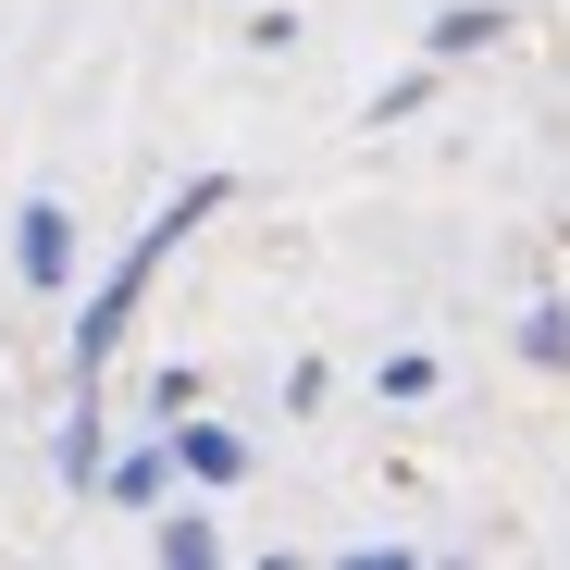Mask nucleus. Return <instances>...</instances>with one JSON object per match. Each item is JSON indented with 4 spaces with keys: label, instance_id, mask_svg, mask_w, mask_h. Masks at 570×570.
<instances>
[{
    "label": "nucleus",
    "instance_id": "nucleus-1",
    "mask_svg": "<svg viewBox=\"0 0 570 570\" xmlns=\"http://www.w3.org/2000/svg\"><path fill=\"white\" fill-rule=\"evenodd\" d=\"M224 199H236V174H186L174 199H161V212L137 224V248H125V261L100 273V298L75 311V385H100V372H112V347H125V323H137V298H149V285H161V261H174L186 236H199V224H212Z\"/></svg>",
    "mask_w": 570,
    "mask_h": 570
},
{
    "label": "nucleus",
    "instance_id": "nucleus-2",
    "mask_svg": "<svg viewBox=\"0 0 570 570\" xmlns=\"http://www.w3.org/2000/svg\"><path fill=\"white\" fill-rule=\"evenodd\" d=\"M13 273L38 285V298L75 285V212H62V199H26V212H13Z\"/></svg>",
    "mask_w": 570,
    "mask_h": 570
},
{
    "label": "nucleus",
    "instance_id": "nucleus-3",
    "mask_svg": "<svg viewBox=\"0 0 570 570\" xmlns=\"http://www.w3.org/2000/svg\"><path fill=\"white\" fill-rule=\"evenodd\" d=\"M174 471L199 497H236L248 484V434H224V422H174Z\"/></svg>",
    "mask_w": 570,
    "mask_h": 570
},
{
    "label": "nucleus",
    "instance_id": "nucleus-4",
    "mask_svg": "<svg viewBox=\"0 0 570 570\" xmlns=\"http://www.w3.org/2000/svg\"><path fill=\"white\" fill-rule=\"evenodd\" d=\"M509 38V13H497V0H446V13L422 26V62H484Z\"/></svg>",
    "mask_w": 570,
    "mask_h": 570
},
{
    "label": "nucleus",
    "instance_id": "nucleus-5",
    "mask_svg": "<svg viewBox=\"0 0 570 570\" xmlns=\"http://www.w3.org/2000/svg\"><path fill=\"white\" fill-rule=\"evenodd\" d=\"M174 484H186V471H174V434H161V446H112V471H100L112 509H161Z\"/></svg>",
    "mask_w": 570,
    "mask_h": 570
},
{
    "label": "nucleus",
    "instance_id": "nucleus-6",
    "mask_svg": "<svg viewBox=\"0 0 570 570\" xmlns=\"http://www.w3.org/2000/svg\"><path fill=\"white\" fill-rule=\"evenodd\" d=\"M100 471H112V422H100V385H87L75 422H62V484H75V497H100Z\"/></svg>",
    "mask_w": 570,
    "mask_h": 570
},
{
    "label": "nucleus",
    "instance_id": "nucleus-7",
    "mask_svg": "<svg viewBox=\"0 0 570 570\" xmlns=\"http://www.w3.org/2000/svg\"><path fill=\"white\" fill-rule=\"evenodd\" d=\"M212 558H224L212 509H174V521H161V570H212Z\"/></svg>",
    "mask_w": 570,
    "mask_h": 570
},
{
    "label": "nucleus",
    "instance_id": "nucleus-8",
    "mask_svg": "<svg viewBox=\"0 0 570 570\" xmlns=\"http://www.w3.org/2000/svg\"><path fill=\"white\" fill-rule=\"evenodd\" d=\"M521 360H533V372H570V311H558V298L521 311Z\"/></svg>",
    "mask_w": 570,
    "mask_h": 570
},
{
    "label": "nucleus",
    "instance_id": "nucleus-9",
    "mask_svg": "<svg viewBox=\"0 0 570 570\" xmlns=\"http://www.w3.org/2000/svg\"><path fill=\"white\" fill-rule=\"evenodd\" d=\"M422 100H434V62H422V75H397V87H372V112H360V125H410Z\"/></svg>",
    "mask_w": 570,
    "mask_h": 570
},
{
    "label": "nucleus",
    "instance_id": "nucleus-10",
    "mask_svg": "<svg viewBox=\"0 0 570 570\" xmlns=\"http://www.w3.org/2000/svg\"><path fill=\"white\" fill-rule=\"evenodd\" d=\"M422 397H434V360L397 347V360H385V410H422Z\"/></svg>",
    "mask_w": 570,
    "mask_h": 570
}]
</instances>
